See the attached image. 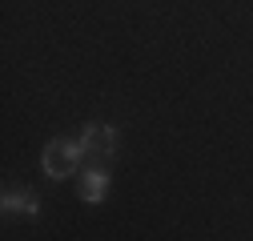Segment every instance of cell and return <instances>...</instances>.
<instances>
[{
  "label": "cell",
  "mask_w": 253,
  "mask_h": 241,
  "mask_svg": "<svg viewBox=\"0 0 253 241\" xmlns=\"http://www.w3.org/2000/svg\"><path fill=\"white\" fill-rule=\"evenodd\" d=\"M81 157H84L81 141H48V145H44V157H41L44 177H52V181L73 177V173H77V165H81Z\"/></svg>",
  "instance_id": "cell-1"
},
{
  "label": "cell",
  "mask_w": 253,
  "mask_h": 241,
  "mask_svg": "<svg viewBox=\"0 0 253 241\" xmlns=\"http://www.w3.org/2000/svg\"><path fill=\"white\" fill-rule=\"evenodd\" d=\"M77 141H81V149H84L88 157H113L121 137H117V129H113V125H88Z\"/></svg>",
  "instance_id": "cell-2"
},
{
  "label": "cell",
  "mask_w": 253,
  "mask_h": 241,
  "mask_svg": "<svg viewBox=\"0 0 253 241\" xmlns=\"http://www.w3.org/2000/svg\"><path fill=\"white\" fill-rule=\"evenodd\" d=\"M77 193H81V201H88V205L105 201V193H109V173H105V169H84Z\"/></svg>",
  "instance_id": "cell-3"
},
{
  "label": "cell",
  "mask_w": 253,
  "mask_h": 241,
  "mask_svg": "<svg viewBox=\"0 0 253 241\" xmlns=\"http://www.w3.org/2000/svg\"><path fill=\"white\" fill-rule=\"evenodd\" d=\"M0 209H4V213H24V217H37V213H41V201L28 193V189H4V197H0Z\"/></svg>",
  "instance_id": "cell-4"
}]
</instances>
